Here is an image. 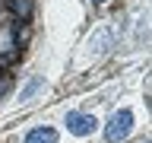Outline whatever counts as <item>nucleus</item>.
<instances>
[{
    "mask_svg": "<svg viewBox=\"0 0 152 143\" xmlns=\"http://www.w3.org/2000/svg\"><path fill=\"white\" fill-rule=\"evenodd\" d=\"M133 127V111H114L111 114V121H108V127H104V137H108V143H121L127 133H130Z\"/></svg>",
    "mask_w": 152,
    "mask_h": 143,
    "instance_id": "nucleus-1",
    "label": "nucleus"
},
{
    "mask_svg": "<svg viewBox=\"0 0 152 143\" xmlns=\"http://www.w3.org/2000/svg\"><path fill=\"white\" fill-rule=\"evenodd\" d=\"M95 118L92 114H79V111H70L66 114V127H70V133H76V137H89V133L95 130Z\"/></svg>",
    "mask_w": 152,
    "mask_h": 143,
    "instance_id": "nucleus-2",
    "label": "nucleus"
},
{
    "mask_svg": "<svg viewBox=\"0 0 152 143\" xmlns=\"http://www.w3.org/2000/svg\"><path fill=\"white\" fill-rule=\"evenodd\" d=\"M26 143H57V130L54 127H35V130H28Z\"/></svg>",
    "mask_w": 152,
    "mask_h": 143,
    "instance_id": "nucleus-3",
    "label": "nucleus"
},
{
    "mask_svg": "<svg viewBox=\"0 0 152 143\" xmlns=\"http://www.w3.org/2000/svg\"><path fill=\"white\" fill-rule=\"evenodd\" d=\"M95 3H102V0H95Z\"/></svg>",
    "mask_w": 152,
    "mask_h": 143,
    "instance_id": "nucleus-4",
    "label": "nucleus"
}]
</instances>
